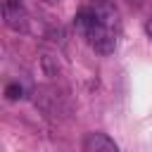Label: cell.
<instances>
[{
    "instance_id": "3",
    "label": "cell",
    "mask_w": 152,
    "mask_h": 152,
    "mask_svg": "<svg viewBox=\"0 0 152 152\" xmlns=\"http://www.w3.org/2000/svg\"><path fill=\"white\" fill-rule=\"evenodd\" d=\"M2 12H5V21H7V26H12L14 31H24L26 26H24V12H21V7H19V2L17 0H5V5H2Z\"/></svg>"
},
{
    "instance_id": "5",
    "label": "cell",
    "mask_w": 152,
    "mask_h": 152,
    "mask_svg": "<svg viewBox=\"0 0 152 152\" xmlns=\"http://www.w3.org/2000/svg\"><path fill=\"white\" fill-rule=\"evenodd\" d=\"M21 93H24V90H21L19 83H10V86L5 88V97H7V100H19Z\"/></svg>"
},
{
    "instance_id": "4",
    "label": "cell",
    "mask_w": 152,
    "mask_h": 152,
    "mask_svg": "<svg viewBox=\"0 0 152 152\" xmlns=\"http://www.w3.org/2000/svg\"><path fill=\"white\" fill-rule=\"evenodd\" d=\"M74 24H76V28L88 38V33L100 24V17H97V12H93V10H81V12L76 14V19H74Z\"/></svg>"
},
{
    "instance_id": "2",
    "label": "cell",
    "mask_w": 152,
    "mask_h": 152,
    "mask_svg": "<svg viewBox=\"0 0 152 152\" xmlns=\"http://www.w3.org/2000/svg\"><path fill=\"white\" fill-rule=\"evenodd\" d=\"M83 152H119V147L104 133H88L83 138Z\"/></svg>"
},
{
    "instance_id": "6",
    "label": "cell",
    "mask_w": 152,
    "mask_h": 152,
    "mask_svg": "<svg viewBox=\"0 0 152 152\" xmlns=\"http://www.w3.org/2000/svg\"><path fill=\"white\" fill-rule=\"evenodd\" d=\"M145 28H147V33H150V36H152V21H150V24H147V26H145Z\"/></svg>"
},
{
    "instance_id": "7",
    "label": "cell",
    "mask_w": 152,
    "mask_h": 152,
    "mask_svg": "<svg viewBox=\"0 0 152 152\" xmlns=\"http://www.w3.org/2000/svg\"><path fill=\"white\" fill-rule=\"evenodd\" d=\"M45 2H50V5H55V2H59V0H45Z\"/></svg>"
},
{
    "instance_id": "1",
    "label": "cell",
    "mask_w": 152,
    "mask_h": 152,
    "mask_svg": "<svg viewBox=\"0 0 152 152\" xmlns=\"http://www.w3.org/2000/svg\"><path fill=\"white\" fill-rule=\"evenodd\" d=\"M88 40H90V45L100 52V55H109L112 50H114V45H116V36H114V31H112V24H97L90 33H88Z\"/></svg>"
}]
</instances>
